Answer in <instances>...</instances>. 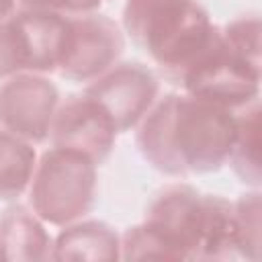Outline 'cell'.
Listing matches in <instances>:
<instances>
[{
    "instance_id": "15",
    "label": "cell",
    "mask_w": 262,
    "mask_h": 262,
    "mask_svg": "<svg viewBox=\"0 0 262 262\" xmlns=\"http://www.w3.org/2000/svg\"><path fill=\"white\" fill-rule=\"evenodd\" d=\"M235 254L233 203L219 194H205L203 235L196 260H223Z\"/></svg>"
},
{
    "instance_id": "4",
    "label": "cell",
    "mask_w": 262,
    "mask_h": 262,
    "mask_svg": "<svg viewBox=\"0 0 262 262\" xmlns=\"http://www.w3.org/2000/svg\"><path fill=\"white\" fill-rule=\"evenodd\" d=\"M262 68L248 63L235 55L221 39V31L213 41L199 53V57L180 74L176 84L186 94L239 111L250 102L258 100Z\"/></svg>"
},
{
    "instance_id": "8",
    "label": "cell",
    "mask_w": 262,
    "mask_h": 262,
    "mask_svg": "<svg viewBox=\"0 0 262 262\" xmlns=\"http://www.w3.org/2000/svg\"><path fill=\"white\" fill-rule=\"evenodd\" d=\"M205 194L178 182L166 186L147 207L145 223L166 242L174 260H196L203 235Z\"/></svg>"
},
{
    "instance_id": "3",
    "label": "cell",
    "mask_w": 262,
    "mask_h": 262,
    "mask_svg": "<svg viewBox=\"0 0 262 262\" xmlns=\"http://www.w3.org/2000/svg\"><path fill=\"white\" fill-rule=\"evenodd\" d=\"M98 164L88 156L51 145L37 158L29 184V203L45 225L63 227L92 211Z\"/></svg>"
},
{
    "instance_id": "5",
    "label": "cell",
    "mask_w": 262,
    "mask_h": 262,
    "mask_svg": "<svg viewBox=\"0 0 262 262\" xmlns=\"http://www.w3.org/2000/svg\"><path fill=\"white\" fill-rule=\"evenodd\" d=\"M123 49V31L108 16L96 12L68 16L57 74L74 82H92L119 61Z\"/></svg>"
},
{
    "instance_id": "22",
    "label": "cell",
    "mask_w": 262,
    "mask_h": 262,
    "mask_svg": "<svg viewBox=\"0 0 262 262\" xmlns=\"http://www.w3.org/2000/svg\"><path fill=\"white\" fill-rule=\"evenodd\" d=\"M0 260H4V258H2V246H0Z\"/></svg>"
},
{
    "instance_id": "21",
    "label": "cell",
    "mask_w": 262,
    "mask_h": 262,
    "mask_svg": "<svg viewBox=\"0 0 262 262\" xmlns=\"http://www.w3.org/2000/svg\"><path fill=\"white\" fill-rule=\"evenodd\" d=\"M14 4L16 0H0V20L8 18L14 12Z\"/></svg>"
},
{
    "instance_id": "11",
    "label": "cell",
    "mask_w": 262,
    "mask_h": 262,
    "mask_svg": "<svg viewBox=\"0 0 262 262\" xmlns=\"http://www.w3.org/2000/svg\"><path fill=\"white\" fill-rule=\"evenodd\" d=\"M0 246L4 260H51L53 237L47 233L45 221L31 207L10 205L0 215Z\"/></svg>"
},
{
    "instance_id": "20",
    "label": "cell",
    "mask_w": 262,
    "mask_h": 262,
    "mask_svg": "<svg viewBox=\"0 0 262 262\" xmlns=\"http://www.w3.org/2000/svg\"><path fill=\"white\" fill-rule=\"evenodd\" d=\"M23 8L33 10H53L61 14H86L94 12L102 0H16Z\"/></svg>"
},
{
    "instance_id": "12",
    "label": "cell",
    "mask_w": 262,
    "mask_h": 262,
    "mask_svg": "<svg viewBox=\"0 0 262 262\" xmlns=\"http://www.w3.org/2000/svg\"><path fill=\"white\" fill-rule=\"evenodd\" d=\"M51 260H121V235L104 221L82 217L55 235Z\"/></svg>"
},
{
    "instance_id": "6",
    "label": "cell",
    "mask_w": 262,
    "mask_h": 262,
    "mask_svg": "<svg viewBox=\"0 0 262 262\" xmlns=\"http://www.w3.org/2000/svg\"><path fill=\"white\" fill-rule=\"evenodd\" d=\"M113 121L117 133H125L139 125L160 94L156 74L137 61L115 63L102 76L92 80L86 90Z\"/></svg>"
},
{
    "instance_id": "9",
    "label": "cell",
    "mask_w": 262,
    "mask_h": 262,
    "mask_svg": "<svg viewBox=\"0 0 262 262\" xmlns=\"http://www.w3.org/2000/svg\"><path fill=\"white\" fill-rule=\"evenodd\" d=\"M117 135L108 115L90 96L74 94L57 104L47 139L55 147L80 151L102 164L111 156Z\"/></svg>"
},
{
    "instance_id": "1",
    "label": "cell",
    "mask_w": 262,
    "mask_h": 262,
    "mask_svg": "<svg viewBox=\"0 0 262 262\" xmlns=\"http://www.w3.org/2000/svg\"><path fill=\"white\" fill-rule=\"evenodd\" d=\"M143 160L174 178L217 172L235 137V111L190 94L158 98L135 127Z\"/></svg>"
},
{
    "instance_id": "7",
    "label": "cell",
    "mask_w": 262,
    "mask_h": 262,
    "mask_svg": "<svg viewBox=\"0 0 262 262\" xmlns=\"http://www.w3.org/2000/svg\"><path fill=\"white\" fill-rule=\"evenodd\" d=\"M59 104V92L45 74L20 72L0 84V129L41 143L49 137V127Z\"/></svg>"
},
{
    "instance_id": "14",
    "label": "cell",
    "mask_w": 262,
    "mask_h": 262,
    "mask_svg": "<svg viewBox=\"0 0 262 262\" xmlns=\"http://www.w3.org/2000/svg\"><path fill=\"white\" fill-rule=\"evenodd\" d=\"M37 166V151L25 141L0 129V201H16L29 190Z\"/></svg>"
},
{
    "instance_id": "16",
    "label": "cell",
    "mask_w": 262,
    "mask_h": 262,
    "mask_svg": "<svg viewBox=\"0 0 262 262\" xmlns=\"http://www.w3.org/2000/svg\"><path fill=\"white\" fill-rule=\"evenodd\" d=\"M260 190L254 188L248 194H242L233 203L235 219V254L252 262L260 260Z\"/></svg>"
},
{
    "instance_id": "13",
    "label": "cell",
    "mask_w": 262,
    "mask_h": 262,
    "mask_svg": "<svg viewBox=\"0 0 262 262\" xmlns=\"http://www.w3.org/2000/svg\"><path fill=\"white\" fill-rule=\"evenodd\" d=\"M239 111L235 113V137L227 164L244 184L260 188V104L254 100Z\"/></svg>"
},
{
    "instance_id": "19",
    "label": "cell",
    "mask_w": 262,
    "mask_h": 262,
    "mask_svg": "<svg viewBox=\"0 0 262 262\" xmlns=\"http://www.w3.org/2000/svg\"><path fill=\"white\" fill-rule=\"evenodd\" d=\"M20 72H27V55L20 29L12 12L8 18L0 20V80Z\"/></svg>"
},
{
    "instance_id": "2",
    "label": "cell",
    "mask_w": 262,
    "mask_h": 262,
    "mask_svg": "<svg viewBox=\"0 0 262 262\" xmlns=\"http://www.w3.org/2000/svg\"><path fill=\"white\" fill-rule=\"evenodd\" d=\"M123 31L172 82L213 41L217 29L199 0H125Z\"/></svg>"
},
{
    "instance_id": "18",
    "label": "cell",
    "mask_w": 262,
    "mask_h": 262,
    "mask_svg": "<svg viewBox=\"0 0 262 262\" xmlns=\"http://www.w3.org/2000/svg\"><path fill=\"white\" fill-rule=\"evenodd\" d=\"M121 260H174V254L166 242L141 221L121 235Z\"/></svg>"
},
{
    "instance_id": "10",
    "label": "cell",
    "mask_w": 262,
    "mask_h": 262,
    "mask_svg": "<svg viewBox=\"0 0 262 262\" xmlns=\"http://www.w3.org/2000/svg\"><path fill=\"white\" fill-rule=\"evenodd\" d=\"M16 25L23 35L27 72L53 74L57 72L68 31V16L53 10L23 8L14 12Z\"/></svg>"
},
{
    "instance_id": "17",
    "label": "cell",
    "mask_w": 262,
    "mask_h": 262,
    "mask_svg": "<svg viewBox=\"0 0 262 262\" xmlns=\"http://www.w3.org/2000/svg\"><path fill=\"white\" fill-rule=\"evenodd\" d=\"M221 31L223 43L242 59L260 68V18L256 14L237 16L229 20Z\"/></svg>"
}]
</instances>
